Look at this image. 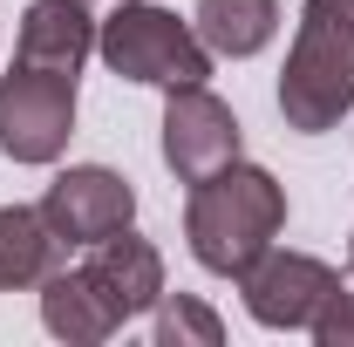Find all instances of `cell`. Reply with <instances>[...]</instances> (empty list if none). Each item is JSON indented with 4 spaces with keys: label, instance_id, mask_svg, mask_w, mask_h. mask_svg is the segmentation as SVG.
Returning <instances> with one entry per match:
<instances>
[{
    "label": "cell",
    "instance_id": "cell-1",
    "mask_svg": "<svg viewBox=\"0 0 354 347\" xmlns=\"http://www.w3.org/2000/svg\"><path fill=\"white\" fill-rule=\"evenodd\" d=\"M286 232V184L259 164H225V171L198 177L184 198V238L191 259L218 279H239L245 265L259 259L266 245Z\"/></svg>",
    "mask_w": 354,
    "mask_h": 347
},
{
    "label": "cell",
    "instance_id": "cell-2",
    "mask_svg": "<svg viewBox=\"0 0 354 347\" xmlns=\"http://www.w3.org/2000/svg\"><path fill=\"white\" fill-rule=\"evenodd\" d=\"M354 109V0H307L279 68V116L300 136L341 130Z\"/></svg>",
    "mask_w": 354,
    "mask_h": 347
},
{
    "label": "cell",
    "instance_id": "cell-3",
    "mask_svg": "<svg viewBox=\"0 0 354 347\" xmlns=\"http://www.w3.org/2000/svg\"><path fill=\"white\" fill-rule=\"evenodd\" d=\"M95 55L116 82H143V88H191L218 62L198 41V28L157 0H116V14L95 21Z\"/></svg>",
    "mask_w": 354,
    "mask_h": 347
},
{
    "label": "cell",
    "instance_id": "cell-4",
    "mask_svg": "<svg viewBox=\"0 0 354 347\" xmlns=\"http://www.w3.org/2000/svg\"><path fill=\"white\" fill-rule=\"evenodd\" d=\"M75 136V75L14 62L0 75V157L14 164H55Z\"/></svg>",
    "mask_w": 354,
    "mask_h": 347
},
{
    "label": "cell",
    "instance_id": "cell-5",
    "mask_svg": "<svg viewBox=\"0 0 354 347\" xmlns=\"http://www.w3.org/2000/svg\"><path fill=\"white\" fill-rule=\"evenodd\" d=\"M334 286H341V272L327 259H313V252H279V245H266L259 259L239 272V293H245V313L272 327V334H307L313 320H320V306L334 300Z\"/></svg>",
    "mask_w": 354,
    "mask_h": 347
},
{
    "label": "cell",
    "instance_id": "cell-6",
    "mask_svg": "<svg viewBox=\"0 0 354 347\" xmlns=\"http://www.w3.org/2000/svg\"><path fill=\"white\" fill-rule=\"evenodd\" d=\"M41 218L62 238V252H88L95 238L123 232L136 218V184L123 171H109V164H68L41 191Z\"/></svg>",
    "mask_w": 354,
    "mask_h": 347
},
{
    "label": "cell",
    "instance_id": "cell-7",
    "mask_svg": "<svg viewBox=\"0 0 354 347\" xmlns=\"http://www.w3.org/2000/svg\"><path fill=\"white\" fill-rule=\"evenodd\" d=\"M239 157V116H232V102L212 95L205 82L191 88H171V102H164V164H171L177 184H198V177L225 171Z\"/></svg>",
    "mask_w": 354,
    "mask_h": 347
},
{
    "label": "cell",
    "instance_id": "cell-8",
    "mask_svg": "<svg viewBox=\"0 0 354 347\" xmlns=\"http://www.w3.org/2000/svg\"><path fill=\"white\" fill-rule=\"evenodd\" d=\"M82 272L102 286V300L116 306L123 320H136V313H150V306L164 300V252H157L150 238H136L130 225L109 232V238H95Z\"/></svg>",
    "mask_w": 354,
    "mask_h": 347
},
{
    "label": "cell",
    "instance_id": "cell-9",
    "mask_svg": "<svg viewBox=\"0 0 354 347\" xmlns=\"http://www.w3.org/2000/svg\"><path fill=\"white\" fill-rule=\"evenodd\" d=\"M88 55H95V14H88V0H28L21 35H14V62L55 68V75H82Z\"/></svg>",
    "mask_w": 354,
    "mask_h": 347
},
{
    "label": "cell",
    "instance_id": "cell-10",
    "mask_svg": "<svg viewBox=\"0 0 354 347\" xmlns=\"http://www.w3.org/2000/svg\"><path fill=\"white\" fill-rule=\"evenodd\" d=\"M41 327L55 341H75V347H95L123 327V313L102 300V286L88 279L82 265H55L41 279Z\"/></svg>",
    "mask_w": 354,
    "mask_h": 347
},
{
    "label": "cell",
    "instance_id": "cell-11",
    "mask_svg": "<svg viewBox=\"0 0 354 347\" xmlns=\"http://www.w3.org/2000/svg\"><path fill=\"white\" fill-rule=\"evenodd\" d=\"M62 259V238L48 232L41 205H0V293L41 286Z\"/></svg>",
    "mask_w": 354,
    "mask_h": 347
},
{
    "label": "cell",
    "instance_id": "cell-12",
    "mask_svg": "<svg viewBox=\"0 0 354 347\" xmlns=\"http://www.w3.org/2000/svg\"><path fill=\"white\" fill-rule=\"evenodd\" d=\"M191 28L198 41L225 55V62H245L279 35V0H198L191 7Z\"/></svg>",
    "mask_w": 354,
    "mask_h": 347
},
{
    "label": "cell",
    "instance_id": "cell-13",
    "mask_svg": "<svg viewBox=\"0 0 354 347\" xmlns=\"http://www.w3.org/2000/svg\"><path fill=\"white\" fill-rule=\"evenodd\" d=\"M150 334H157V347H218L225 341V320L198 300V293H164Z\"/></svg>",
    "mask_w": 354,
    "mask_h": 347
},
{
    "label": "cell",
    "instance_id": "cell-14",
    "mask_svg": "<svg viewBox=\"0 0 354 347\" xmlns=\"http://www.w3.org/2000/svg\"><path fill=\"white\" fill-rule=\"evenodd\" d=\"M320 347H354V279H341L334 286V300L320 306V320L307 327Z\"/></svg>",
    "mask_w": 354,
    "mask_h": 347
},
{
    "label": "cell",
    "instance_id": "cell-15",
    "mask_svg": "<svg viewBox=\"0 0 354 347\" xmlns=\"http://www.w3.org/2000/svg\"><path fill=\"white\" fill-rule=\"evenodd\" d=\"M348 279H354V245H348Z\"/></svg>",
    "mask_w": 354,
    "mask_h": 347
}]
</instances>
